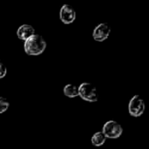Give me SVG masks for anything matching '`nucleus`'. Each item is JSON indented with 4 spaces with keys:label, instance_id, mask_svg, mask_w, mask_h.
<instances>
[{
    "label": "nucleus",
    "instance_id": "1",
    "mask_svg": "<svg viewBox=\"0 0 149 149\" xmlns=\"http://www.w3.org/2000/svg\"><path fill=\"white\" fill-rule=\"evenodd\" d=\"M46 41L39 34L35 33L24 43V49L26 54L30 56H38L42 54L46 49Z\"/></svg>",
    "mask_w": 149,
    "mask_h": 149
},
{
    "label": "nucleus",
    "instance_id": "2",
    "mask_svg": "<svg viewBox=\"0 0 149 149\" xmlns=\"http://www.w3.org/2000/svg\"><path fill=\"white\" fill-rule=\"evenodd\" d=\"M79 96L88 102H96L99 97L96 86L88 82H84L79 86Z\"/></svg>",
    "mask_w": 149,
    "mask_h": 149
},
{
    "label": "nucleus",
    "instance_id": "3",
    "mask_svg": "<svg viewBox=\"0 0 149 149\" xmlns=\"http://www.w3.org/2000/svg\"><path fill=\"white\" fill-rule=\"evenodd\" d=\"M102 133L105 134L107 139H118L123 133L121 125L115 120H109L103 126Z\"/></svg>",
    "mask_w": 149,
    "mask_h": 149
},
{
    "label": "nucleus",
    "instance_id": "4",
    "mask_svg": "<svg viewBox=\"0 0 149 149\" xmlns=\"http://www.w3.org/2000/svg\"><path fill=\"white\" fill-rule=\"evenodd\" d=\"M145 109L146 104L142 97L141 95H134L128 104V112L130 115L134 117H140L144 113Z\"/></svg>",
    "mask_w": 149,
    "mask_h": 149
},
{
    "label": "nucleus",
    "instance_id": "5",
    "mask_svg": "<svg viewBox=\"0 0 149 149\" xmlns=\"http://www.w3.org/2000/svg\"><path fill=\"white\" fill-rule=\"evenodd\" d=\"M59 18L65 24H72L76 19V10L70 4H64L59 11Z\"/></svg>",
    "mask_w": 149,
    "mask_h": 149
},
{
    "label": "nucleus",
    "instance_id": "6",
    "mask_svg": "<svg viewBox=\"0 0 149 149\" xmlns=\"http://www.w3.org/2000/svg\"><path fill=\"white\" fill-rule=\"evenodd\" d=\"M111 31H112L111 26L108 24L107 23L100 24L94 28L93 31V38L95 41L102 42L109 37Z\"/></svg>",
    "mask_w": 149,
    "mask_h": 149
},
{
    "label": "nucleus",
    "instance_id": "7",
    "mask_svg": "<svg viewBox=\"0 0 149 149\" xmlns=\"http://www.w3.org/2000/svg\"><path fill=\"white\" fill-rule=\"evenodd\" d=\"M34 34H35V29L31 24H22L17 30V36L18 37L19 39L24 41H25Z\"/></svg>",
    "mask_w": 149,
    "mask_h": 149
},
{
    "label": "nucleus",
    "instance_id": "8",
    "mask_svg": "<svg viewBox=\"0 0 149 149\" xmlns=\"http://www.w3.org/2000/svg\"><path fill=\"white\" fill-rule=\"evenodd\" d=\"M63 93L66 97L71 98V99L78 97L79 96V86H77L76 85L68 84L64 86Z\"/></svg>",
    "mask_w": 149,
    "mask_h": 149
},
{
    "label": "nucleus",
    "instance_id": "9",
    "mask_svg": "<svg viewBox=\"0 0 149 149\" xmlns=\"http://www.w3.org/2000/svg\"><path fill=\"white\" fill-rule=\"evenodd\" d=\"M107 141V137L102 132H96L91 139V142L94 147H101L105 144Z\"/></svg>",
    "mask_w": 149,
    "mask_h": 149
},
{
    "label": "nucleus",
    "instance_id": "10",
    "mask_svg": "<svg viewBox=\"0 0 149 149\" xmlns=\"http://www.w3.org/2000/svg\"><path fill=\"white\" fill-rule=\"evenodd\" d=\"M10 107V102L6 98L0 96V113H5Z\"/></svg>",
    "mask_w": 149,
    "mask_h": 149
},
{
    "label": "nucleus",
    "instance_id": "11",
    "mask_svg": "<svg viewBox=\"0 0 149 149\" xmlns=\"http://www.w3.org/2000/svg\"><path fill=\"white\" fill-rule=\"evenodd\" d=\"M7 74V67L5 64L0 59V79H3Z\"/></svg>",
    "mask_w": 149,
    "mask_h": 149
}]
</instances>
